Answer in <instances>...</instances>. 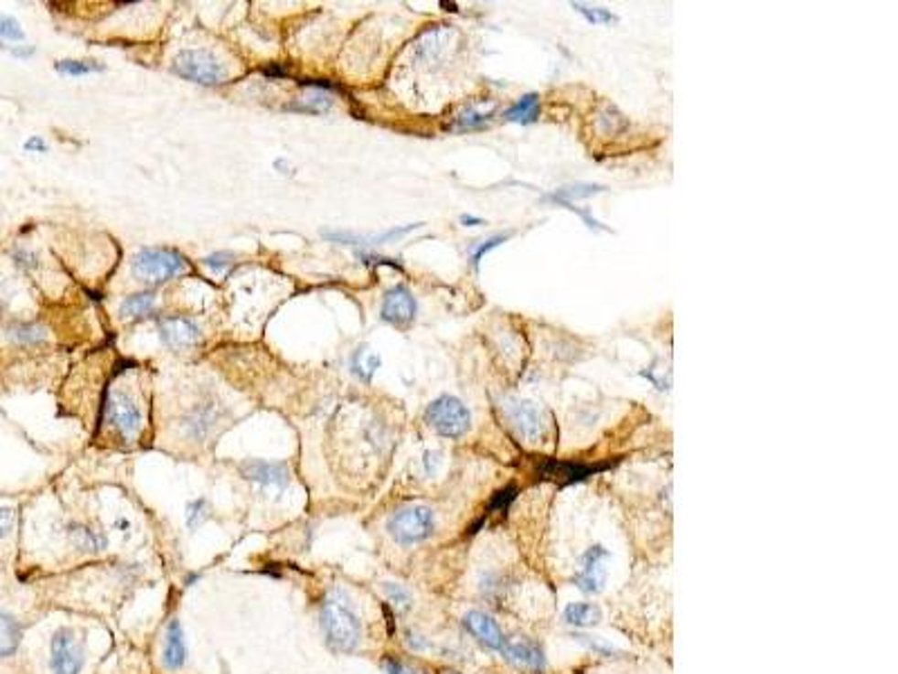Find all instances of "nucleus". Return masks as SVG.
I'll return each instance as SVG.
<instances>
[{"instance_id": "obj_3", "label": "nucleus", "mask_w": 898, "mask_h": 674, "mask_svg": "<svg viewBox=\"0 0 898 674\" xmlns=\"http://www.w3.org/2000/svg\"><path fill=\"white\" fill-rule=\"evenodd\" d=\"M185 268V259L176 250L166 248H144L133 259V274L140 282L149 284H162L166 279H174Z\"/></svg>"}, {"instance_id": "obj_36", "label": "nucleus", "mask_w": 898, "mask_h": 674, "mask_svg": "<svg viewBox=\"0 0 898 674\" xmlns=\"http://www.w3.org/2000/svg\"><path fill=\"white\" fill-rule=\"evenodd\" d=\"M501 241H506V236H495V239H490V241H486V243H483V245H481V248H478V250H476V252H475V257H472V259H475V265H478V263H481V259H483V254H486V252H490V250H492V248H497V245H499V243H501Z\"/></svg>"}, {"instance_id": "obj_27", "label": "nucleus", "mask_w": 898, "mask_h": 674, "mask_svg": "<svg viewBox=\"0 0 898 674\" xmlns=\"http://www.w3.org/2000/svg\"><path fill=\"white\" fill-rule=\"evenodd\" d=\"M209 518V506H207L205 499H196L187 506V526L191 530H196L198 526L205 524V519Z\"/></svg>"}, {"instance_id": "obj_20", "label": "nucleus", "mask_w": 898, "mask_h": 674, "mask_svg": "<svg viewBox=\"0 0 898 674\" xmlns=\"http://www.w3.org/2000/svg\"><path fill=\"white\" fill-rule=\"evenodd\" d=\"M350 367H353L355 376L362 378L364 382H371L373 373L378 371L380 367V358L369 351L367 347H359L358 351L353 353V358H350Z\"/></svg>"}, {"instance_id": "obj_19", "label": "nucleus", "mask_w": 898, "mask_h": 674, "mask_svg": "<svg viewBox=\"0 0 898 674\" xmlns=\"http://www.w3.org/2000/svg\"><path fill=\"white\" fill-rule=\"evenodd\" d=\"M564 621L575 627H591V625L602 621V612L598 604L591 603H571L564 609Z\"/></svg>"}, {"instance_id": "obj_21", "label": "nucleus", "mask_w": 898, "mask_h": 674, "mask_svg": "<svg viewBox=\"0 0 898 674\" xmlns=\"http://www.w3.org/2000/svg\"><path fill=\"white\" fill-rule=\"evenodd\" d=\"M537 115H540V97L526 95L508 111L506 117L510 122H519V124H530L537 120Z\"/></svg>"}, {"instance_id": "obj_14", "label": "nucleus", "mask_w": 898, "mask_h": 674, "mask_svg": "<svg viewBox=\"0 0 898 674\" xmlns=\"http://www.w3.org/2000/svg\"><path fill=\"white\" fill-rule=\"evenodd\" d=\"M160 337L166 347L187 348L200 339V328L191 319L166 317L160 322Z\"/></svg>"}, {"instance_id": "obj_37", "label": "nucleus", "mask_w": 898, "mask_h": 674, "mask_svg": "<svg viewBox=\"0 0 898 674\" xmlns=\"http://www.w3.org/2000/svg\"><path fill=\"white\" fill-rule=\"evenodd\" d=\"M23 146H26V151H29V154H48V144L38 135L29 137Z\"/></svg>"}, {"instance_id": "obj_29", "label": "nucleus", "mask_w": 898, "mask_h": 674, "mask_svg": "<svg viewBox=\"0 0 898 674\" xmlns=\"http://www.w3.org/2000/svg\"><path fill=\"white\" fill-rule=\"evenodd\" d=\"M16 510L9 506H0V540H7L16 530Z\"/></svg>"}, {"instance_id": "obj_33", "label": "nucleus", "mask_w": 898, "mask_h": 674, "mask_svg": "<svg viewBox=\"0 0 898 674\" xmlns=\"http://www.w3.org/2000/svg\"><path fill=\"white\" fill-rule=\"evenodd\" d=\"M231 263H234V254L230 252H214L205 259V265L209 270H214V273H223Z\"/></svg>"}, {"instance_id": "obj_7", "label": "nucleus", "mask_w": 898, "mask_h": 674, "mask_svg": "<svg viewBox=\"0 0 898 674\" xmlns=\"http://www.w3.org/2000/svg\"><path fill=\"white\" fill-rule=\"evenodd\" d=\"M606 562H609V551L604 546H593L586 551L582 567L573 578L575 587L584 594H600L606 584Z\"/></svg>"}, {"instance_id": "obj_24", "label": "nucleus", "mask_w": 898, "mask_h": 674, "mask_svg": "<svg viewBox=\"0 0 898 674\" xmlns=\"http://www.w3.org/2000/svg\"><path fill=\"white\" fill-rule=\"evenodd\" d=\"M330 97L328 95H310V97H304V100H299V102H293V104H288V111H297V112H310V115H319V112H326L330 108Z\"/></svg>"}, {"instance_id": "obj_38", "label": "nucleus", "mask_w": 898, "mask_h": 674, "mask_svg": "<svg viewBox=\"0 0 898 674\" xmlns=\"http://www.w3.org/2000/svg\"><path fill=\"white\" fill-rule=\"evenodd\" d=\"M263 75L268 77H288V70L283 66H268L263 68Z\"/></svg>"}, {"instance_id": "obj_31", "label": "nucleus", "mask_w": 898, "mask_h": 674, "mask_svg": "<svg viewBox=\"0 0 898 674\" xmlns=\"http://www.w3.org/2000/svg\"><path fill=\"white\" fill-rule=\"evenodd\" d=\"M573 7L577 9V12H582L586 16V21L589 23H611V21H615V16L614 14H609L606 9H600V7H584V5H573Z\"/></svg>"}, {"instance_id": "obj_1", "label": "nucleus", "mask_w": 898, "mask_h": 674, "mask_svg": "<svg viewBox=\"0 0 898 674\" xmlns=\"http://www.w3.org/2000/svg\"><path fill=\"white\" fill-rule=\"evenodd\" d=\"M319 625L326 643L337 654H355L362 643V621L342 589H330L319 604Z\"/></svg>"}, {"instance_id": "obj_32", "label": "nucleus", "mask_w": 898, "mask_h": 674, "mask_svg": "<svg viewBox=\"0 0 898 674\" xmlns=\"http://www.w3.org/2000/svg\"><path fill=\"white\" fill-rule=\"evenodd\" d=\"M487 122V115H483V112H476V111H467L465 115L463 117H458V122H456V129L458 131H470V129H478V126H483Z\"/></svg>"}, {"instance_id": "obj_22", "label": "nucleus", "mask_w": 898, "mask_h": 674, "mask_svg": "<svg viewBox=\"0 0 898 674\" xmlns=\"http://www.w3.org/2000/svg\"><path fill=\"white\" fill-rule=\"evenodd\" d=\"M153 306H155V294L153 293H137L126 297L122 302L120 311L124 317H142V315L151 313Z\"/></svg>"}, {"instance_id": "obj_23", "label": "nucleus", "mask_w": 898, "mask_h": 674, "mask_svg": "<svg viewBox=\"0 0 898 674\" xmlns=\"http://www.w3.org/2000/svg\"><path fill=\"white\" fill-rule=\"evenodd\" d=\"M7 337L18 344H38L46 339V328L38 326V324H14V326H9Z\"/></svg>"}, {"instance_id": "obj_26", "label": "nucleus", "mask_w": 898, "mask_h": 674, "mask_svg": "<svg viewBox=\"0 0 898 674\" xmlns=\"http://www.w3.org/2000/svg\"><path fill=\"white\" fill-rule=\"evenodd\" d=\"M382 589L384 594H387L389 603H391L396 609H400V612H407V609L412 607V596H409V592L404 587H400L396 583H387Z\"/></svg>"}, {"instance_id": "obj_34", "label": "nucleus", "mask_w": 898, "mask_h": 674, "mask_svg": "<svg viewBox=\"0 0 898 674\" xmlns=\"http://www.w3.org/2000/svg\"><path fill=\"white\" fill-rule=\"evenodd\" d=\"M517 499V488H506V490H499L495 497H492V501H490V510H508V506L512 504V501Z\"/></svg>"}, {"instance_id": "obj_13", "label": "nucleus", "mask_w": 898, "mask_h": 674, "mask_svg": "<svg viewBox=\"0 0 898 674\" xmlns=\"http://www.w3.org/2000/svg\"><path fill=\"white\" fill-rule=\"evenodd\" d=\"M416 317V299L407 288H393L384 294L382 319L389 324H409Z\"/></svg>"}, {"instance_id": "obj_6", "label": "nucleus", "mask_w": 898, "mask_h": 674, "mask_svg": "<svg viewBox=\"0 0 898 674\" xmlns=\"http://www.w3.org/2000/svg\"><path fill=\"white\" fill-rule=\"evenodd\" d=\"M83 668V643L75 627H59L50 638V672L79 674Z\"/></svg>"}, {"instance_id": "obj_28", "label": "nucleus", "mask_w": 898, "mask_h": 674, "mask_svg": "<svg viewBox=\"0 0 898 674\" xmlns=\"http://www.w3.org/2000/svg\"><path fill=\"white\" fill-rule=\"evenodd\" d=\"M57 70L63 72V75L81 77V75H88V72H100L102 66H97V63L92 61H59Z\"/></svg>"}, {"instance_id": "obj_17", "label": "nucleus", "mask_w": 898, "mask_h": 674, "mask_svg": "<svg viewBox=\"0 0 898 674\" xmlns=\"http://www.w3.org/2000/svg\"><path fill=\"white\" fill-rule=\"evenodd\" d=\"M23 634H26V627L14 614L0 612V661L16 657L23 643Z\"/></svg>"}, {"instance_id": "obj_25", "label": "nucleus", "mask_w": 898, "mask_h": 674, "mask_svg": "<svg viewBox=\"0 0 898 674\" xmlns=\"http://www.w3.org/2000/svg\"><path fill=\"white\" fill-rule=\"evenodd\" d=\"M602 189V187H595V185H575V187H564V189H560L557 191L552 198L555 200H560V203H564V205H571V200L573 198H586V196H593V194H598V191Z\"/></svg>"}, {"instance_id": "obj_40", "label": "nucleus", "mask_w": 898, "mask_h": 674, "mask_svg": "<svg viewBox=\"0 0 898 674\" xmlns=\"http://www.w3.org/2000/svg\"><path fill=\"white\" fill-rule=\"evenodd\" d=\"M445 674H461V672H445Z\"/></svg>"}, {"instance_id": "obj_39", "label": "nucleus", "mask_w": 898, "mask_h": 674, "mask_svg": "<svg viewBox=\"0 0 898 674\" xmlns=\"http://www.w3.org/2000/svg\"><path fill=\"white\" fill-rule=\"evenodd\" d=\"M461 223H465V225H481L483 220L481 219H475V216H461Z\"/></svg>"}, {"instance_id": "obj_30", "label": "nucleus", "mask_w": 898, "mask_h": 674, "mask_svg": "<svg viewBox=\"0 0 898 674\" xmlns=\"http://www.w3.org/2000/svg\"><path fill=\"white\" fill-rule=\"evenodd\" d=\"M384 670H387V674H429V672L421 670V668L412 666V663H404L402 658H398V657L384 658Z\"/></svg>"}, {"instance_id": "obj_18", "label": "nucleus", "mask_w": 898, "mask_h": 674, "mask_svg": "<svg viewBox=\"0 0 898 674\" xmlns=\"http://www.w3.org/2000/svg\"><path fill=\"white\" fill-rule=\"evenodd\" d=\"M68 535H70L75 549L88 551V553H97V551H102L106 546V538L102 533H97V530H92L91 526L72 524L68 529Z\"/></svg>"}, {"instance_id": "obj_35", "label": "nucleus", "mask_w": 898, "mask_h": 674, "mask_svg": "<svg viewBox=\"0 0 898 674\" xmlns=\"http://www.w3.org/2000/svg\"><path fill=\"white\" fill-rule=\"evenodd\" d=\"M575 638H577V641H580V643H584V646L589 647V649H593V652H598L600 657H611V654L615 652L614 647H611V646H606V643L598 641V638L584 637V634H575Z\"/></svg>"}, {"instance_id": "obj_8", "label": "nucleus", "mask_w": 898, "mask_h": 674, "mask_svg": "<svg viewBox=\"0 0 898 674\" xmlns=\"http://www.w3.org/2000/svg\"><path fill=\"white\" fill-rule=\"evenodd\" d=\"M108 421L112 423L117 432H120L122 439L126 441H135L137 434H140L142 427V416L140 410L135 407V402L126 396V393H112L111 401H108Z\"/></svg>"}, {"instance_id": "obj_2", "label": "nucleus", "mask_w": 898, "mask_h": 674, "mask_svg": "<svg viewBox=\"0 0 898 674\" xmlns=\"http://www.w3.org/2000/svg\"><path fill=\"white\" fill-rule=\"evenodd\" d=\"M387 529H389V535H391L398 544L402 546L421 544L433 533V529H436V518H433V510L427 508V506H421V504L404 506V508H400L391 515Z\"/></svg>"}, {"instance_id": "obj_10", "label": "nucleus", "mask_w": 898, "mask_h": 674, "mask_svg": "<svg viewBox=\"0 0 898 674\" xmlns=\"http://www.w3.org/2000/svg\"><path fill=\"white\" fill-rule=\"evenodd\" d=\"M241 475H243V479L254 481V484L263 486V488H285L290 481L288 465L281 464V461H245L241 465Z\"/></svg>"}, {"instance_id": "obj_9", "label": "nucleus", "mask_w": 898, "mask_h": 674, "mask_svg": "<svg viewBox=\"0 0 898 674\" xmlns=\"http://www.w3.org/2000/svg\"><path fill=\"white\" fill-rule=\"evenodd\" d=\"M506 418L510 423L512 430L517 432L519 439H526L528 443H535L544 432V418H541V412L537 410L535 405L524 401H512L510 405L506 407Z\"/></svg>"}, {"instance_id": "obj_15", "label": "nucleus", "mask_w": 898, "mask_h": 674, "mask_svg": "<svg viewBox=\"0 0 898 674\" xmlns=\"http://www.w3.org/2000/svg\"><path fill=\"white\" fill-rule=\"evenodd\" d=\"M187 663V641H185V632H182V625L177 618H171L169 625H166V634H165V647H162V666L166 670L176 672L182 670Z\"/></svg>"}, {"instance_id": "obj_11", "label": "nucleus", "mask_w": 898, "mask_h": 674, "mask_svg": "<svg viewBox=\"0 0 898 674\" xmlns=\"http://www.w3.org/2000/svg\"><path fill=\"white\" fill-rule=\"evenodd\" d=\"M604 467L609 465L606 464L589 465V464H575V461L549 459L537 467V472H540V476H544V479H555L560 481L561 486H569V484H575V481H584L586 476H593L595 472L604 470Z\"/></svg>"}, {"instance_id": "obj_5", "label": "nucleus", "mask_w": 898, "mask_h": 674, "mask_svg": "<svg viewBox=\"0 0 898 674\" xmlns=\"http://www.w3.org/2000/svg\"><path fill=\"white\" fill-rule=\"evenodd\" d=\"M424 421L445 439H461L472 425V416L467 407L458 398L452 396L436 398L424 412Z\"/></svg>"}, {"instance_id": "obj_4", "label": "nucleus", "mask_w": 898, "mask_h": 674, "mask_svg": "<svg viewBox=\"0 0 898 674\" xmlns=\"http://www.w3.org/2000/svg\"><path fill=\"white\" fill-rule=\"evenodd\" d=\"M174 72L200 86H220L227 81L225 63L205 50H182L174 59Z\"/></svg>"}, {"instance_id": "obj_12", "label": "nucleus", "mask_w": 898, "mask_h": 674, "mask_svg": "<svg viewBox=\"0 0 898 674\" xmlns=\"http://www.w3.org/2000/svg\"><path fill=\"white\" fill-rule=\"evenodd\" d=\"M463 625H465L467 632H470L483 647L495 649V652H501L503 646H506L508 638L503 637L501 627L497 625L495 618L487 616V614H483V612L465 614V618H463Z\"/></svg>"}, {"instance_id": "obj_16", "label": "nucleus", "mask_w": 898, "mask_h": 674, "mask_svg": "<svg viewBox=\"0 0 898 674\" xmlns=\"http://www.w3.org/2000/svg\"><path fill=\"white\" fill-rule=\"evenodd\" d=\"M501 654L508 658V661H512L519 668H526V670L540 672L544 670L546 666L544 649L532 641H506Z\"/></svg>"}]
</instances>
